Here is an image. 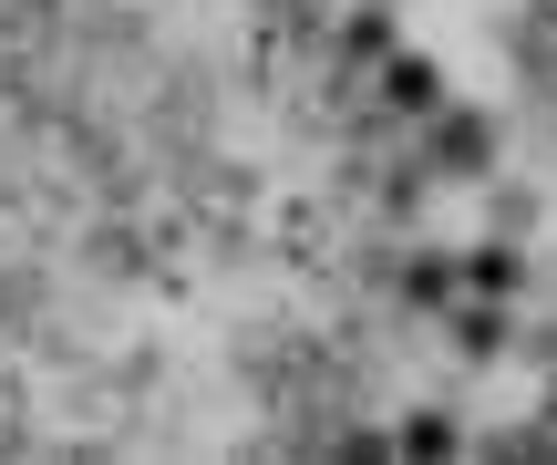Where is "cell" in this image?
<instances>
[{"label": "cell", "instance_id": "1", "mask_svg": "<svg viewBox=\"0 0 557 465\" xmlns=\"http://www.w3.org/2000/svg\"><path fill=\"white\" fill-rule=\"evenodd\" d=\"M485 156H496L485 114H434V176H485Z\"/></svg>", "mask_w": 557, "mask_h": 465}, {"label": "cell", "instance_id": "5", "mask_svg": "<svg viewBox=\"0 0 557 465\" xmlns=\"http://www.w3.org/2000/svg\"><path fill=\"white\" fill-rule=\"evenodd\" d=\"M341 52H351V62H393L403 41H393V21H382V11H361L351 32H341Z\"/></svg>", "mask_w": 557, "mask_h": 465}, {"label": "cell", "instance_id": "6", "mask_svg": "<svg viewBox=\"0 0 557 465\" xmlns=\"http://www.w3.org/2000/svg\"><path fill=\"white\" fill-rule=\"evenodd\" d=\"M455 342H465V352H475V363H485V352L506 342V310H496V301H475V310H455Z\"/></svg>", "mask_w": 557, "mask_h": 465}, {"label": "cell", "instance_id": "7", "mask_svg": "<svg viewBox=\"0 0 557 465\" xmlns=\"http://www.w3.org/2000/svg\"><path fill=\"white\" fill-rule=\"evenodd\" d=\"M403 455H455V425H444V414H413V425H403Z\"/></svg>", "mask_w": 557, "mask_h": 465}, {"label": "cell", "instance_id": "2", "mask_svg": "<svg viewBox=\"0 0 557 465\" xmlns=\"http://www.w3.org/2000/svg\"><path fill=\"white\" fill-rule=\"evenodd\" d=\"M382 103H393V114H444V73L423 52H393L382 62Z\"/></svg>", "mask_w": 557, "mask_h": 465}, {"label": "cell", "instance_id": "4", "mask_svg": "<svg viewBox=\"0 0 557 465\" xmlns=\"http://www.w3.org/2000/svg\"><path fill=\"white\" fill-rule=\"evenodd\" d=\"M455 290H465V269H455V259H413V269H403V301H413V310H444Z\"/></svg>", "mask_w": 557, "mask_h": 465}, {"label": "cell", "instance_id": "3", "mask_svg": "<svg viewBox=\"0 0 557 465\" xmlns=\"http://www.w3.org/2000/svg\"><path fill=\"white\" fill-rule=\"evenodd\" d=\"M465 290H475V301H506V290H517V248H496V238H485V248H465Z\"/></svg>", "mask_w": 557, "mask_h": 465}]
</instances>
